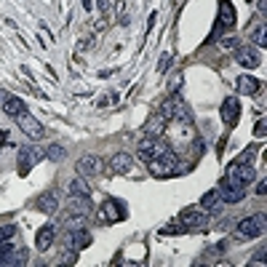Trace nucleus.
<instances>
[{"instance_id":"obj_1","label":"nucleus","mask_w":267,"mask_h":267,"mask_svg":"<svg viewBox=\"0 0 267 267\" xmlns=\"http://www.w3.org/2000/svg\"><path fill=\"white\" fill-rule=\"evenodd\" d=\"M45 158V150H40V147H21L19 150V158H16V163H19V174L21 177H27V174L40 163V160Z\"/></svg>"},{"instance_id":"obj_2","label":"nucleus","mask_w":267,"mask_h":267,"mask_svg":"<svg viewBox=\"0 0 267 267\" xmlns=\"http://www.w3.org/2000/svg\"><path fill=\"white\" fill-rule=\"evenodd\" d=\"M208 219H211V214L206 211V208H201V206H192V208H184V211L179 214V225L184 227V230H201V227H206L208 225Z\"/></svg>"},{"instance_id":"obj_3","label":"nucleus","mask_w":267,"mask_h":267,"mask_svg":"<svg viewBox=\"0 0 267 267\" xmlns=\"http://www.w3.org/2000/svg\"><path fill=\"white\" fill-rule=\"evenodd\" d=\"M150 171L155 174V177H166V174H171V171H177V153H171V147L168 150H163V153H160L158 158H153L150 160Z\"/></svg>"},{"instance_id":"obj_4","label":"nucleus","mask_w":267,"mask_h":267,"mask_svg":"<svg viewBox=\"0 0 267 267\" xmlns=\"http://www.w3.org/2000/svg\"><path fill=\"white\" fill-rule=\"evenodd\" d=\"M126 216V211H123V206L118 203V201H112V198H107L102 206H99V211H96V219L102 225H115V222H120V219Z\"/></svg>"},{"instance_id":"obj_5","label":"nucleus","mask_w":267,"mask_h":267,"mask_svg":"<svg viewBox=\"0 0 267 267\" xmlns=\"http://www.w3.org/2000/svg\"><path fill=\"white\" fill-rule=\"evenodd\" d=\"M225 177L233 182V184H238V187H246L249 182H254L257 171H254V166H249V163H233V166L227 168Z\"/></svg>"},{"instance_id":"obj_6","label":"nucleus","mask_w":267,"mask_h":267,"mask_svg":"<svg viewBox=\"0 0 267 267\" xmlns=\"http://www.w3.org/2000/svg\"><path fill=\"white\" fill-rule=\"evenodd\" d=\"M262 230H264V214H254V216H246L238 222L240 238H257V235H262Z\"/></svg>"},{"instance_id":"obj_7","label":"nucleus","mask_w":267,"mask_h":267,"mask_svg":"<svg viewBox=\"0 0 267 267\" xmlns=\"http://www.w3.org/2000/svg\"><path fill=\"white\" fill-rule=\"evenodd\" d=\"M163 150H168V144H163V142H158L155 136H147V139H142L139 142V147H136V155L144 160V163H150L153 158H158Z\"/></svg>"},{"instance_id":"obj_8","label":"nucleus","mask_w":267,"mask_h":267,"mask_svg":"<svg viewBox=\"0 0 267 267\" xmlns=\"http://www.w3.org/2000/svg\"><path fill=\"white\" fill-rule=\"evenodd\" d=\"M16 123H19V129L21 131H25L30 139H43V134H45V129H43V126H40V120H35L32 118V115L25 110V112H21V115H16V118H14Z\"/></svg>"},{"instance_id":"obj_9","label":"nucleus","mask_w":267,"mask_h":267,"mask_svg":"<svg viewBox=\"0 0 267 267\" xmlns=\"http://www.w3.org/2000/svg\"><path fill=\"white\" fill-rule=\"evenodd\" d=\"M64 208H67V214L75 216V219H83L91 214V203H88L86 195H69L64 201Z\"/></svg>"},{"instance_id":"obj_10","label":"nucleus","mask_w":267,"mask_h":267,"mask_svg":"<svg viewBox=\"0 0 267 267\" xmlns=\"http://www.w3.org/2000/svg\"><path fill=\"white\" fill-rule=\"evenodd\" d=\"M219 195H222V201L225 203H240L243 198H246V192H243V187H238V184H233V182H230L227 177L222 179V182H219Z\"/></svg>"},{"instance_id":"obj_11","label":"nucleus","mask_w":267,"mask_h":267,"mask_svg":"<svg viewBox=\"0 0 267 267\" xmlns=\"http://www.w3.org/2000/svg\"><path fill=\"white\" fill-rule=\"evenodd\" d=\"M75 171L78 177H96V174H102V160L96 155H86L75 163Z\"/></svg>"},{"instance_id":"obj_12","label":"nucleus","mask_w":267,"mask_h":267,"mask_svg":"<svg viewBox=\"0 0 267 267\" xmlns=\"http://www.w3.org/2000/svg\"><path fill=\"white\" fill-rule=\"evenodd\" d=\"M235 25V11H233V6H230V0H222L219 3V19H216V35H222L227 27H233Z\"/></svg>"},{"instance_id":"obj_13","label":"nucleus","mask_w":267,"mask_h":267,"mask_svg":"<svg viewBox=\"0 0 267 267\" xmlns=\"http://www.w3.org/2000/svg\"><path fill=\"white\" fill-rule=\"evenodd\" d=\"M222 120H225V126H238V120H240V102L235 99V96H230V99H225L222 102Z\"/></svg>"},{"instance_id":"obj_14","label":"nucleus","mask_w":267,"mask_h":267,"mask_svg":"<svg viewBox=\"0 0 267 267\" xmlns=\"http://www.w3.org/2000/svg\"><path fill=\"white\" fill-rule=\"evenodd\" d=\"M88 243H91L88 230H72V233L67 235V249H72V251H83Z\"/></svg>"},{"instance_id":"obj_15","label":"nucleus","mask_w":267,"mask_h":267,"mask_svg":"<svg viewBox=\"0 0 267 267\" xmlns=\"http://www.w3.org/2000/svg\"><path fill=\"white\" fill-rule=\"evenodd\" d=\"M235 62L243 64V67H249V69H254V67L262 64V59L257 56V51H254V48H246V45H240V48L235 51Z\"/></svg>"},{"instance_id":"obj_16","label":"nucleus","mask_w":267,"mask_h":267,"mask_svg":"<svg viewBox=\"0 0 267 267\" xmlns=\"http://www.w3.org/2000/svg\"><path fill=\"white\" fill-rule=\"evenodd\" d=\"M110 168L118 171V174H129V171L134 168V158H131L129 153H115V155L110 158Z\"/></svg>"},{"instance_id":"obj_17","label":"nucleus","mask_w":267,"mask_h":267,"mask_svg":"<svg viewBox=\"0 0 267 267\" xmlns=\"http://www.w3.org/2000/svg\"><path fill=\"white\" fill-rule=\"evenodd\" d=\"M56 238V225H45L38 230V238H35V243H38V249L45 251V249H51V243Z\"/></svg>"},{"instance_id":"obj_18","label":"nucleus","mask_w":267,"mask_h":267,"mask_svg":"<svg viewBox=\"0 0 267 267\" xmlns=\"http://www.w3.org/2000/svg\"><path fill=\"white\" fill-rule=\"evenodd\" d=\"M222 195H219V190H211V192H206L203 198H201V208H206L208 214H216L219 208H222Z\"/></svg>"},{"instance_id":"obj_19","label":"nucleus","mask_w":267,"mask_h":267,"mask_svg":"<svg viewBox=\"0 0 267 267\" xmlns=\"http://www.w3.org/2000/svg\"><path fill=\"white\" fill-rule=\"evenodd\" d=\"M259 80L257 78H249V75H240L238 80H235V88L240 91V94H246V96H254V94H257V91H259Z\"/></svg>"},{"instance_id":"obj_20","label":"nucleus","mask_w":267,"mask_h":267,"mask_svg":"<svg viewBox=\"0 0 267 267\" xmlns=\"http://www.w3.org/2000/svg\"><path fill=\"white\" fill-rule=\"evenodd\" d=\"M38 208L43 214H56V211H59V195H56V192H45L43 198L38 201Z\"/></svg>"},{"instance_id":"obj_21","label":"nucleus","mask_w":267,"mask_h":267,"mask_svg":"<svg viewBox=\"0 0 267 267\" xmlns=\"http://www.w3.org/2000/svg\"><path fill=\"white\" fill-rule=\"evenodd\" d=\"M3 110L11 115V118H16V115H21L27 107H25V102H21L19 96H8V99L3 102Z\"/></svg>"},{"instance_id":"obj_22","label":"nucleus","mask_w":267,"mask_h":267,"mask_svg":"<svg viewBox=\"0 0 267 267\" xmlns=\"http://www.w3.org/2000/svg\"><path fill=\"white\" fill-rule=\"evenodd\" d=\"M67 190H69V195H86V198L91 195V187L86 184V177H75L72 182L67 184Z\"/></svg>"},{"instance_id":"obj_23","label":"nucleus","mask_w":267,"mask_h":267,"mask_svg":"<svg viewBox=\"0 0 267 267\" xmlns=\"http://www.w3.org/2000/svg\"><path fill=\"white\" fill-rule=\"evenodd\" d=\"M64 155H67V150H64L62 144H51L48 150H45V158H48V160H54V163H62V160H64Z\"/></svg>"},{"instance_id":"obj_24","label":"nucleus","mask_w":267,"mask_h":267,"mask_svg":"<svg viewBox=\"0 0 267 267\" xmlns=\"http://www.w3.org/2000/svg\"><path fill=\"white\" fill-rule=\"evenodd\" d=\"M11 254H14V246H11V240H6V243H0V264H8V259H11Z\"/></svg>"},{"instance_id":"obj_25","label":"nucleus","mask_w":267,"mask_h":267,"mask_svg":"<svg viewBox=\"0 0 267 267\" xmlns=\"http://www.w3.org/2000/svg\"><path fill=\"white\" fill-rule=\"evenodd\" d=\"M25 262H27V249H14L8 264H25Z\"/></svg>"},{"instance_id":"obj_26","label":"nucleus","mask_w":267,"mask_h":267,"mask_svg":"<svg viewBox=\"0 0 267 267\" xmlns=\"http://www.w3.org/2000/svg\"><path fill=\"white\" fill-rule=\"evenodd\" d=\"M14 235H16V225H6V227H0V243L14 240Z\"/></svg>"},{"instance_id":"obj_27","label":"nucleus","mask_w":267,"mask_h":267,"mask_svg":"<svg viewBox=\"0 0 267 267\" xmlns=\"http://www.w3.org/2000/svg\"><path fill=\"white\" fill-rule=\"evenodd\" d=\"M254 40H257L259 48H264V45H267V27L264 25H259V30L254 32Z\"/></svg>"},{"instance_id":"obj_28","label":"nucleus","mask_w":267,"mask_h":267,"mask_svg":"<svg viewBox=\"0 0 267 267\" xmlns=\"http://www.w3.org/2000/svg\"><path fill=\"white\" fill-rule=\"evenodd\" d=\"M222 45H225V48H233V45H238V38H225Z\"/></svg>"},{"instance_id":"obj_29","label":"nucleus","mask_w":267,"mask_h":267,"mask_svg":"<svg viewBox=\"0 0 267 267\" xmlns=\"http://www.w3.org/2000/svg\"><path fill=\"white\" fill-rule=\"evenodd\" d=\"M254 134H257V136H264V118L257 123V129H254Z\"/></svg>"},{"instance_id":"obj_30","label":"nucleus","mask_w":267,"mask_h":267,"mask_svg":"<svg viewBox=\"0 0 267 267\" xmlns=\"http://www.w3.org/2000/svg\"><path fill=\"white\" fill-rule=\"evenodd\" d=\"M264 190H267V182L262 179V182L257 184V195H264Z\"/></svg>"},{"instance_id":"obj_31","label":"nucleus","mask_w":267,"mask_h":267,"mask_svg":"<svg viewBox=\"0 0 267 267\" xmlns=\"http://www.w3.org/2000/svg\"><path fill=\"white\" fill-rule=\"evenodd\" d=\"M99 8H104V11H107V8H110V0H99Z\"/></svg>"},{"instance_id":"obj_32","label":"nucleus","mask_w":267,"mask_h":267,"mask_svg":"<svg viewBox=\"0 0 267 267\" xmlns=\"http://www.w3.org/2000/svg\"><path fill=\"white\" fill-rule=\"evenodd\" d=\"M8 99V94H6V91H0V102H6Z\"/></svg>"}]
</instances>
